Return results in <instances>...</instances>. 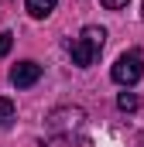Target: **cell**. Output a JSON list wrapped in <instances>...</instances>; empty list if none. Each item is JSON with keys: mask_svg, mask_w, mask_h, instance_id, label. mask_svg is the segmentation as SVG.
I'll return each instance as SVG.
<instances>
[{"mask_svg": "<svg viewBox=\"0 0 144 147\" xmlns=\"http://www.w3.org/2000/svg\"><path fill=\"white\" fill-rule=\"evenodd\" d=\"M103 45H107V31H103V28H96V24L82 28V34H79V38H75V41L69 45L72 62H75L79 69H89V65H93V62L100 58Z\"/></svg>", "mask_w": 144, "mask_h": 147, "instance_id": "cell-1", "label": "cell"}, {"mask_svg": "<svg viewBox=\"0 0 144 147\" xmlns=\"http://www.w3.org/2000/svg\"><path fill=\"white\" fill-rule=\"evenodd\" d=\"M113 82L117 86H134V82H141L144 75V58L137 48H130V51H124L120 58H117V65H113Z\"/></svg>", "mask_w": 144, "mask_h": 147, "instance_id": "cell-2", "label": "cell"}, {"mask_svg": "<svg viewBox=\"0 0 144 147\" xmlns=\"http://www.w3.org/2000/svg\"><path fill=\"white\" fill-rule=\"evenodd\" d=\"M38 79H41V65H38V62H17V65L10 69V82H14L17 89L35 86Z\"/></svg>", "mask_w": 144, "mask_h": 147, "instance_id": "cell-3", "label": "cell"}, {"mask_svg": "<svg viewBox=\"0 0 144 147\" xmlns=\"http://www.w3.org/2000/svg\"><path fill=\"white\" fill-rule=\"evenodd\" d=\"M24 3H28V14H31V17H48L58 0H24Z\"/></svg>", "mask_w": 144, "mask_h": 147, "instance_id": "cell-4", "label": "cell"}, {"mask_svg": "<svg viewBox=\"0 0 144 147\" xmlns=\"http://www.w3.org/2000/svg\"><path fill=\"white\" fill-rule=\"evenodd\" d=\"M117 106H120L124 113H137V106H141V99H137L134 92H120V96H117Z\"/></svg>", "mask_w": 144, "mask_h": 147, "instance_id": "cell-5", "label": "cell"}, {"mask_svg": "<svg viewBox=\"0 0 144 147\" xmlns=\"http://www.w3.org/2000/svg\"><path fill=\"white\" fill-rule=\"evenodd\" d=\"M14 120V103L10 99H0V127H7Z\"/></svg>", "mask_w": 144, "mask_h": 147, "instance_id": "cell-6", "label": "cell"}, {"mask_svg": "<svg viewBox=\"0 0 144 147\" xmlns=\"http://www.w3.org/2000/svg\"><path fill=\"white\" fill-rule=\"evenodd\" d=\"M100 3H103L107 10H124V7H127V0H100Z\"/></svg>", "mask_w": 144, "mask_h": 147, "instance_id": "cell-7", "label": "cell"}, {"mask_svg": "<svg viewBox=\"0 0 144 147\" xmlns=\"http://www.w3.org/2000/svg\"><path fill=\"white\" fill-rule=\"evenodd\" d=\"M7 51H10V34L0 31V55H7Z\"/></svg>", "mask_w": 144, "mask_h": 147, "instance_id": "cell-8", "label": "cell"}, {"mask_svg": "<svg viewBox=\"0 0 144 147\" xmlns=\"http://www.w3.org/2000/svg\"><path fill=\"white\" fill-rule=\"evenodd\" d=\"M141 14H144V3H141Z\"/></svg>", "mask_w": 144, "mask_h": 147, "instance_id": "cell-9", "label": "cell"}]
</instances>
